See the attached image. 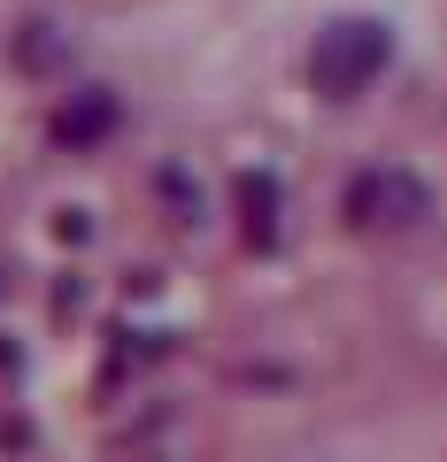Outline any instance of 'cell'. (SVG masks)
I'll list each match as a JSON object with an SVG mask.
<instances>
[{
  "label": "cell",
  "instance_id": "obj_1",
  "mask_svg": "<svg viewBox=\"0 0 447 462\" xmlns=\"http://www.w3.org/2000/svg\"><path fill=\"white\" fill-rule=\"evenodd\" d=\"M386 62H394V39H386V23H331V32L316 39V54H309V78H316V93L355 100L363 85H378Z\"/></svg>",
  "mask_w": 447,
  "mask_h": 462
},
{
  "label": "cell",
  "instance_id": "obj_2",
  "mask_svg": "<svg viewBox=\"0 0 447 462\" xmlns=\"http://www.w3.org/2000/svg\"><path fill=\"white\" fill-rule=\"evenodd\" d=\"M424 208H432V193L409 178V170H363V178L348 185V216L363 231H409Z\"/></svg>",
  "mask_w": 447,
  "mask_h": 462
},
{
  "label": "cell",
  "instance_id": "obj_3",
  "mask_svg": "<svg viewBox=\"0 0 447 462\" xmlns=\"http://www.w3.org/2000/svg\"><path fill=\"white\" fill-rule=\"evenodd\" d=\"M108 124H116V100H108V93H85V100H70V108L54 116V139L78 147V139H100Z\"/></svg>",
  "mask_w": 447,
  "mask_h": 462
},
{
  "label": "cell",
  "instance_id": "obj_4",
  "mask_svg": "<svg viewBox=\"0 0 447 462\" xmlns=\"http://www.w3.org/2000/svg\"><path fill=\"white\" fill-rule=\"evenodd\" d=\"M239 216H247V239L255 247H270L278 239V185L255 170V178H239Z\"/></svg>",
  "mask_w": 447,
  "mask_h": 462
}]
</instances>
